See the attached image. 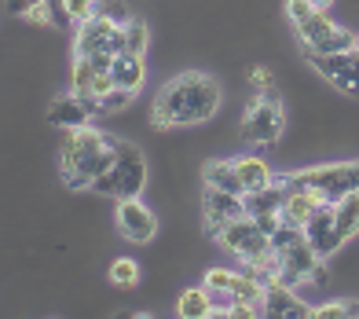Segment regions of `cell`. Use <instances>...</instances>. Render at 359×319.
<instances>
[{
	"label": "cell",
	"mask_w": 359,
	"mask_h": 319,
	"mask_svg": "<svg viewBox=\"0 0 359 319\" xmlns=\"http://www.w3.org/2000/svg\"><path fill=\"white\" fill-rule=\"evenodd\" d=\"M176 312L184 319H209L217 315V297L209 294V286H187L176 301Z\"/></svg>",
	"instance_id": "cell-20"
},
{
	"label": "cell",
	"mask_w": 359,
	"mask_h": 319,
	"mask_svg": "<svg viewBox=\"0 0 359 319\" xmlns=\"http://www.w3.org/2000/svg\"><path fill=\"white\" fill-rule=\"evenodd\" d=\"M283 129H286V107L275 95V88L253 95L246 114H242V133H246V140L257 143V147H268V143H275L283 136Z\"/></svg>",
	"instance_id": "cell-6"
},
{
	"label": "cell",
	"mask_w": 359,
	"mask_h": 319,
	"mask_svg": "<svg viewBox=\"0 0 359 319\" xmlns=\"http://www.w3.org/2000/svg\"><path fill=\"white\" fill-rule=\"evenodd\" d=\"M312 67L330 81L337 92L355 95L359 100V52L348 48V52H334V55H304Z\"/></svg>",
	"instance_id": "cell-8"
},
{
	"label": "cell",
	"mask_w": 359,
	"mask_h": 319,
	"mask_svg": "<svg viewBox=\"0 0 359 319\" xmlns=\"http://www.w3.org/2000/svg\"><path fill=\"white\" fill-rule=\"evenodd\" d=\"M114 228H118V235L128 238V243L151 246L154 235H158V213L143 202V195L118 198V205H114Z\"/></svg>",
	"instance_id": "cell-7"
},
{
	"label": "cell",
	"mask_w": 359,
	"mask_h": 319,
	"mask_svg": "<svg viewBox=\"0 0 359 319\" xmlns=\"http://www.w3.org/2000/svg\"><path fill=\"white\" fill-rule=\"evenodd\" d=\"M100 0H48V8H52V26H77L85 22L88 15L95 11Z\"/></svg>",
	"instance_id": "cell-22"
},
{
	"label": "cell",
	"mask_w": 359,
	"mask_h": 319,
	"mask_svg": "<svg viewBox=\"0 0 359 319\" xmlns=\"http://www.w3.org/2000/svg\"><path fill=\"white\" fill-rule=\"evenodd\" d=\"M359 319V301L355 297H341V301H326V305H312V319Z\"/></svg>",
	"instance_id": "cell-26"
},
{
	"label": "cell",
	"mask_w": 359,
	"mask_h": 319,
	"mask_svg": "<svg viewBox=\"0 0 359 319\" xmlns=\"http://www.w3.org/2000/svg\"><path fill=\"white\" fill-rule=\"evenodd\" d=\"M283 198H286V184L275 180V184L260 187V191H250V195H246V210H250V217L253 213H271V210H283Z\"/></svg>",
	"instance_id": "cell-23"
},
{
	"label": "cell",
	"mask_w": 359,
	"mask_h": 319,
	"mask_svg": "<svg viewBox=\"0 0 359 319\" xmlns=\"http://www.w3.org/2000/svg\"><path fill=\"white\" fill-rule=\"evenodd\" d=\"M202 180H205V187H220V191L246 195V187H242V180H238V169H235L231 158H213V162H205Z\"/></svg>",
	"instance_id": "cell-21"
},
{
	"label": "cell",
	"mask_w": 359,
	"mask_h": 319,
	"mask_svg": "<svg viewBox=\"0 0 359 319\" xmlns=\"http://www.w3.org/2000/svg\"><path fill=\"white\" fill-rule=\"evenodd\" d=\"M37 4H44V0H4V8H8V15H19V19H26V15L34 11Z\"/></svg>",
	"instance_id": "cell-33"
},
{
	"label": "cell",
	"mask_w": 359,
	"mask_h": 319,
	"mask_svg": "<svg viewBox=\"0 0 359 319\" xmlns=\"http://www.w3.org/2000/svg\"><path fill=\"white\" fill-rule=\"evenodd\" d=\"M279 180V177H275ZM330 198L323 195V191H316V187H290L286 184V198H283V220L286 224H297V228H304L308 220H312V213L319 210V205H326Z\"/></svg>",
	"instance_id": "cell-14"
},
{
	"label": "cell",
	"mask_w": 359,
	"mask_h": 319,
	"mask_svg": "<svg viewBox=\"0 0 359 319\" xmlns=\"http://www.w3.org/2000/svg\"><path fill=\"white\" fill-rule=\"evenodd\" d=\"M121 34H125V52H136V55H147V48H151V26H147L143 19H128L121 26Z\"/></svg>",
	"instance_id": "cell-25"
},
{
	"label": "cell",
	"mask_w": 359,
	"mask_h": 319,
	"mask_svg": "<svg viewBox=\"0 0 359 319\" xmlns=\"http://www.w3.org/2000/svg\"><path fill=\"white\" fill-rule=\"evenodd\" d=\"M92 15H107V19H114V22H128V19H133L128 8H125V0H100Z\"/></svg>",
	"instance_id": "cell-29"
},
{
	"label": "cell",
	"mask_w": 359,
	"mask_h": 319,
	"mask_svg": "<svg viewBox=\"0 0 359 319\" xmlns=\"http://www.w3.org/2000/svg\"><path fill=\"white\" fill-rule=\"evenodd\" d=\"M110 283L114 286H136L140 283V261H133V257H118L110 264Z\"/></svg>",
	"instance_id": "cell-27"
},
{
	"label": "cell",
	"mask_w": 359,
	"mask_h": 319,
	"mask_svg": "<svg viewBox=\"0 0 359 319\" xmlns=\"http://www.w3.org/2000/svg\"><path fill=\"white\" fill-rule=\"evenodd\" d=\"M352 48H355V52H359V34H355V44H352Z\"/></svg>",
	"instance_id": "cell-36"
},
{
	"label": "cell",
	"mask_w": 359,
	"mask_h": 319,
	"mask_svg": "<svg viewBox=\"0 0 359 319\" xmlns=\"http://www.w3.org/2000/svg\"><path fill=\"white\" fill-rule=\"evenodd\" d=\"M110 136L103 129H95V125H81V129H67V140H62V151H59V172L74 169L85 154L100 151Z\"/></svg>",
	"instance_id": "cell-13"
},
{
	"label": "cell",
	"mask_w": 359,
	"mask_h": 319,
	"mask_svg": "<svg viewBox=\"0 0 359 319\" xmlns=\"http://www.w3.org/2000/svg\"><path fill=\"white\" fill-rule=\"evenodd\" d=\"M100 114V100H88V95H55L48 103L44 118L48 125H59V129H81V125H92V118Z\"/></svg>",
	"instance_id": "cell-11"
},
{
	"label": "cell",
	"mask_w": 359,
	"mask_h": 319,
	"mask_svg": "<svg viewBox=\"0 0 359 319\" xmlns=\"http://www.w3.org/2000/svg\"><path fill=\"white\" fill-rule=\"evenodd\" d=\"M202 217H205V231L217 235L224 224H231V220H238V217H250L246 195L220 191V187H205L202 191Z\"/></svg>",
	"instance_id": "cell-9"
},
{
	"label": "cell",
	"mask_w": 359,
	"mask_h": 319,
	"mask_svg": "<svg viewBox=\"0 0 359 319\" xmlns=\"http://www.w3.org/2000/svg\"><path fill=\"white\" fill-rule=\"evenodd\" d=\"M264 315H293V319H312V305H304L297 297V290L279 279H268V294H264V305H260Z\"/></svg>",
	"instance_id": "cell-15"
},
{
	"label": "cell",
	"mask_w": 359,
	"mask_h": 319,
	"mask_svg": "<svg viewBox=\"0 0 359 319\" xmlns=\"http://www.w3.org/2000/svg\"><path fill=\"white\" fill-rule=\"evenodd\" d=\"M125 22H114L107 15H88L85 22H77V34H74V55H92V52H103L110 48L114 34H118Z\"/></svg>",
	"instance_id": "cell-12"
},
{
	"label": "cell",
	"mask_w": 359,
	"mask_h": 319,
	"mask_svg": "<svg viewBox=\"0 0 359 319\" xmlns=\"http://www.w3.org/2000/svg\"><path fill=\"white\" fill-rule=\"evenodd\" d=\"M275 257H279V268H275L271 279L293 286V290H297V286H308V283H316V286L326 283V257H319L316 246L308 243L304 235L293 238L290 246L275 250Z\"/></svg>",
	"instance_id": "cell-3"
},
{
	"label": "cell",
	"mask_w": 359,
	"mask_h": 319,
	"mask_svg": "<svg viewBox=\"0 0 359 319\" xmlns=\"http://www.w3.org/2000/svg\"><path fill=\"white\" fill-rule=\"evenodd\" d=\"M114 88V74L110 70H103V74H95V81H92V95L95 100H103V95Z\"/></svg>",
	"instance_id": "cell-34"
},
{
	"label": "cell",
	"mask_w": 359,
	"mask_h": 319,
	"mask_svg": "<svg viewBox=\"0 0 359 319\" xmlns=\"http://www.w3.org/2000/svg\"><path fill=\"white\" fill-rule=\"evenodd\" d=\"M279 180L290 184V187H316L334 202V198L359 187V158L355 162H326V165H308V169H297V172H283Z\"/></svg>",
	"instance_id": "cell-4"
},
{
	"label": "cell",
	"mask_w": 359,
	"mask_h": 319,
	"mask_svg": "<svg viewBox=\"0 0 359 319\" xmlns=\"http://www.w3.org/2000/svg\"><path fill=\"white\" fill-rule=\"evenodd\" d=\"M334 231H337V243L345 246L359 235V187L348 191V195L334 198Z\"/></svg>",
	"instance_id": "cell-18"
},
{
	"label": "cell",
	"mask_w": 359,
	"mask_h": 319,
	"mask_svg": "<svg viewBox=\"0 0 359 319\" xmlns=\"http://www.w3.org/2000/svg\"><path fill=\"white\" fill-rule=\"evenodd\" d=\"M110 74H114V85H121L128 92H143L147 85V55H136V52H118L110 62Z\"/></svg>",
	"instance_id": "cell-17"
},
{
	"label": "cell",
	"mask_w": 359,
	"mask_h": 319,
	"mask_svg": "<svg viewBox=\"0 0 359 319\" xmlns=\"http://www.w3.org/2000/svg\"><path fill=\"white\" fill-rule=\"evenodd\" d=\"M224 103V88L217 77L202 70H184L169 77L161 92L154 95L151 121L154 129H191V125H205L217 118Z\"/></svg>",
	"instance_id": "cell-1"
},
{
	"label": "cell",
	"mask_w": 359,
	"mask_h": 319,
	"mask_svg": "<svg viewBox=\"0 0 359 319\" xmlns=\"http://www.w3.org/2000/svg\"><path fill=\"white\" fill-rule=\"evenodd\" d=\"M250 85H253V88H260V92H271V88H275V77H271V70H268V67H253Z\"/></svg>",
	"instance_id": "cell-32"
},
{
	"label": "cell",
	"mask_w": 359,
	"mask_h": 319,
	"mask_svg": "<svg viewBox=\"0 0 359 319\" xmlns=\"http://www.w3.org/2000/svg\"><path fill=\"white\" fill-rule=\"evenodd\" d=\"M293 34H297L304 55H334V52H348V48L355 44V34H352V29L337 26L326 11L308 15L304 22L293 26Z\"/></svg>",
	"instance_id": "cell-5"
},
{
	"label": "cell",
	"mask_w": 359,
	"mask_h": 319,
	"mask_svg": "<svg viewBox=\"0 0 359 319\" xmlns=\"http://www.w3.org/2000/svg\"><path fill=\"white\" fill-rule=\"evenodd\" d=\"M231 162L238 169V180H242V187H246V195H250V191H260V187L275 184V169L260 154H238V158H231Z\"/></svg>",
	"instance_id": "cell-19"
},
{
	"label": "cell",
	"mask_w": 359,
	"mask_h": 319,
	"mask_svg": "<svg viewBox=\"0 0 359 319\" xmlns=\"http://www.w3.org/2000/svg\"><path fill=\"white\" fill-rule=\"evenodd\" d=\"M253 220H257V224L264 228L268 235H275V231L283 228V210H271V213H253Z\"/></svg>",
	"instance_id": "cell-31"
},
{
	"label": "cell",
	"mask_w": 359,
	"mask_h": 319,
	"mask_svg": "<svg viewBox=\"0 0 359 319\" xmlns=\"http://www.w3.org/2000/svg\"><path fill=\"white\" fill-rule=\"evenodd\" d=\"M118 162V140H107L100 151H92V154H85L81 162L74 165V169H67V172H59L62 177V184H67L70 191H85V187H92L95 180L103 177V172H110V165Z\"/></svg>",
	"instance_id": "cell-10"
},
{
	"label": "cell",
	"mask_w": 359,
	"mask_h": 319,
	"mask_svg": "<svg viewBox=\"0 0 359 319\" xmlns=\"http://www.w3.org/2000/svg\"><path fill=\"white\" fill-rule=\"evenodd\" d=\"M147 187V158L136 143L118 140V162L110 165V172H103L100 180L92 184L95 195H110L114 202L118 198H136L143 195Z\"/></svg>",
	"instance_id": "cell-2"
},
{
	"label": "cell",
	"mask_w": 359,
	"mask_h": 319,
	"mask_svg": "<svg viewBox=\"0 0 359 319\" xmlns=\"http://www.w3.org/2000/svg\"><path fill=\"white\" fill-rule=\"evenodd\" d=\"M316 11H319V8L312 4V0H286V19H290L293 26L304 22L308 15H316Z\"/></svg>",
	"instance_id": "cell-30"
},
{
	"label": "cell",
	"mask_w": 359,
	"mask_h": 319,
	"mask_svg": "<svg viewBox=\"0 0 359 319\" xmlns=\"http://www.w3.org/2000/svg\"><path fill=\"white\" fill-rule=\"evenodd\" d=\"M133 100H136V92H128V88H121V85H114L103 100H100V114H121V110H128L133 107Z\"/></svg>",
	"instance_id": "cell-28"
},
{
	"label": "cell",
	"mask_w": 359,
	"mask_h": 319,
	"mask_svg": "<svg viewBox=\"0 0 359 319\" xmlns=\"http://www.w3.org/2000/svg\"><path fill=\"white\" fill-rule=\"evenodd\" d=\"M95 74H100V70H95L85 55H74V62H70V92L95 100V95H92V81H95Z\"/></svg>",
	"instance_id": "cell-24"
},
{
	"label": "cell",
	"mask_w": 359,
	"mask_h": 319,
	"mask_svg": "<svg viewBox=\"0 0 359 319\" xmlns=\"http://www.w3.org/2000/svg\"><path fill=\"white\" fill-rule=\"evenodd\" d=\"M312 4H316L319 11H326V8H330V4H334V0H312Z\"/></svg>",
	"instance_id": "cell-35"
},
{
	"label": "cell",
	"mask_w": 359,
	"mask_h": 319,
	"mask_svg": "<svg viewBox=\"0 0 359 319\" xmlns=\"http://www.w3.org/2000/svg\"><path fill=\"white\" fill-rule=\"evenodd\" d=\"M304 238L316 246L319 257H334V253L341 250V243H337V231H334V202L319 205V210L312 213V220L304 224Z\"/></svg>",
	"instance_id": "cell-16"
}]
</instances>
